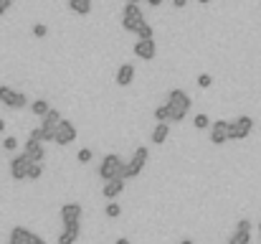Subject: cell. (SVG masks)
<instances>
[{
  "mask_svg": "<svg viewBox=\"0 0 261 244\" xmlns=\"http://www.w3.org/2000/svg\"><path fill=\"white\" fill-rule=\"evenodd\" d=\"M99 178H102V181L127 178V163L122 160V155H117V153L104 155V160L99 163Z\"/></svg>",
  "mask_w": 261,
  "mask_h": 244,
  "instance_id": "cell-1",
  "label": "cell"
},
{
  "mask_svg": "<svg viewBox=\"0 0 261 244\" xmlns=\"http://www.w3.org/2000/svg\"><path fill=\"white\" fill-rule=\"evenodd\" d=\"M167 104H170V112H172V120H170V122H180V120L188 115L193 99L188 97V92H183V89H172V92L167 94Z\"/></svg>",
  "mask_w": 261,
  "mask_h": 244,
  "instance_id": "cell-2",
  "label": "cell"
},
{
  "mask_svg": "<svg viewBox=\"0 0 261 244\" xmlns=\"http://www.w3.org/2000/svg\"><path fill=\"white\" fill-rule=\"evenodd\" d=\"M142 23H145L142 8H140L137 3H127V6H124V13H122V28H124L127 33H137V31L142 28Z\"/></svg>",
  "mask_w": 261,
  "mask_h": 244,
  "instance_id": "cell-3",
  "label": "cell"
},
{
  "mask_svg": "<svg viewBox=\"0 0 261 244\" xmlns=\"http://www.w3.org/2000/svg\"><path fill=\"white\" fill-rule=\"evenodd\" d=\"M147 160H150V150H147L145 145H140V148L132 153V158L127 160V178H137V176L145 170Z\"/></svg>",
  "mask_w": 261,
  "mask_h": 244,
  "instance_id": "cell-4",
  "label": "cell"
},
{
  "mask_svg": "<svg viewBox=\"0 0 261 244\" xmlns=\"http://www.w3.org/2000/svg\"><path fill=\"white\" fill-rule=\"evenodd\" d=\"M0 104H6L11 110H23L28 104L26 94L23 92H16L13 87H6V84H0Z\"/></svg>",
  "mask_w": 261,
  "mask_h": 244,
  "instance_id": "cell-5",
  "label": "cell"
},
{
  "mask_svg": "<svg viewBox=\"0 0 261 244\" xmlns=\"http://www.w3.org/2000/svg\"><path fill=\"white\" fill-rule=\"evenodd\" d=\"M31 163H33V158L23 150L21 155H16V158L11 160V176H13L16 181H26V178H28V170H31Z\"/></svg>",
  "mask_w": 261,
  "mask_h": 244,
  "instance_id": "cell-6",
  "label": "cell"
},
{
  "mask_svg": "<svg viewBox=\"0 0 261 244\" xmlns=\"http://www.w3.org/2000/svg\"><path fill=\"white\" fill-rule=\"evenodd\" d=\"M253 130V120L248 115H241L236 120H231V140H246Z\"/></svg>",
  "mask_w": 261,
  "mask_h": 244,
  "instance_id": "cell-7",
  "label": "cell"
},
{
  "mask_svg": "<svg viewBox=\"0 0 261 244\" xmlns=\"http://www.w3.org/2000/svg\"><path fill=\"white\" fill-rule=\"evenodd\" d=\"M228 140H231V122L215 120V122L210 125V143H213V145H223V143H228Z\"/></svg>",
  "mask_w": 261,
  "mask_h": 244,
  "instance_id": "cell-8",
  "label": "cell"
},
{
  "mask_svg": "<svg viewBox=\"0 0 261 244\" xmlns=\"http://www.w3.org/2000/svg\"><path fill=\"white\" fill-rule=\"evenodd\" d=\"M76 140V127H74V122H69V120H61V125L56 127V145H71Z\"/></svg>",
  "mask_w": 261,
  "mask_h": 244,
  "instance_id": "cell-9",
  "label": "cell"
},
{
  "mask_svg": "<svg viewBox=\"0 0 261 244\" xmlns=\"http://www.w3.org/2000/svg\"><path fill=\"white\" fill-rule=\"evenodd\" d=\"M251 241V224L248 219H241L236 224V231L228 236V244H248Z\"/></svg>",
  "mask_w": 261,
  "mask_h": 244,
  "instance_id": "cell-10",
  "label": "cell"
},
{
  "mask_svg": "<svg viewBox=\"0 0 261 244\" xmlns=\"http://www.w3.org/2000/svg\"><path fill=\"white\" fill-rule=\"evenodd\" d=\"M155 54H157V49H155V41H152V39H140V41L135 44V56H137V59L152 61Z\"/></svg>",
  "mask_w": 261,
  "mask_h": 244,
  "instance_id": "cell-11",
  "label": "cell"
},
{
  "mask_svg": "<svg viewBox=\"0 0 261 244\" xmlns=\"http://www.w3.org/2000/svg\"><path fill=\"white\" fill-rule=\"evenodd\" d=\"M81 234V221H69L64 224V231L59 234V244H74Z\"/></svg>",
  "mask_w": 261,
  "mask_h": 244,
  "instance_id": "cell-12",
  "label": "cell"
},
{
  "mask_svg": "<svg viewBox=\"0 0 261 244\" xmlns=\"http://www.w3.org/2000/svg\"><path fill=\"white\" fill-rule=\"evenodd\" d=\"M124 183H127V178H114V181H104V186H102V193H104V198L107 201H114L122 191H124Z\"/></svg>",
  "mask_w": 261,
  "mask_h": 244,
  "instance_id": "cell-13",
  "label": "cell"
},
{
  "mask_svg": "<svg viewBox=\"0 0 261 244\" xmlns=\"http://www.w3.org/2000/svg\"><path fill=\"white\" fill-rule=\"evenodd\" d=\"M26 153L33 158V163H44V158H46V150H44V143L41 140H36L33 135L26 140Z\"/></svg>",
  "mask_w": 261,
  "mask_h": 244,
  "instance_id": "cell-14",
  "label": "cell"
},
{
  "mask_svg": "<svg viewBox=\"0 0 261 244\" xmlns=\"http://www.w3.org/2000/svg\"><path fill=\"white\" fill-rule=\"evenodd\" d=\"M135 82V66L127 61V64H122L119 69H117V84L119 87H129Z\"/></svg>",
  "mask_w": 261,
  "mask_h": 244,
  "instance_id": "cell-15",
  "label": "cell"
},
{
  "mask_svg": "<svg viewBox=\"0 0 261 244\" xmlns=\"http://www.w3.org/2000/svg\"><path fill=\"white\" fill-rule=\"evenodd\" d=\"M61 219H64V224H69V221H81V206H79V203H64V206H61Z\"/></svg>",
  "mask_w": 261,
  "mask_h": 244,
  "instance_id": "cell-16",
  "label": "cell"
},
{
  "mask_svg": "<svg viewBox=\"0 0 261 244\" xmlns=\"http://www.w3.org/2000/svg\"><path fill=\"white\" fill-rule=\"evenodd\" d=\"M61 120H64V117H61V112L51 107V110L41 117V127H46V130H56V127L61 125Z\"/></svg>",
  "mask_w": 261,
  "mask_h": 244,
  "instance_id": "cell-17",
  "label": "cell"
},
{
  "mask_svg": "<svg viewBox=\"0 0 261 244\" xmlns=\"http://www.w3.org/2000/svg\"><path fill=\"white\" fill-rule=\"evenodd\" d=\"M167 135H170V125H167V122H157L155 130H152V143L162 145V143L167 140Z\"/></svg>",
  "mask_w": 261,
  "mask_h": 244,
  "instance_id": "cell-18",
  "label": "cell"
},
{
  "mask_svg": "<svg viewBox=\"0 0 261 244\" xmlns=\"http://www.w3.org/2000/svg\"><path fill=\"white\" fill-rule=\"evenodd\" d=\"M69 8L76 16H89L92 13V0H69Z\"/></svg>",
  "mask_w": 261,
  "mask_h": 244,
  "instance_id": "cell-19",
  "label": "cell"
},
{
  "mask_svg": "<svg viewBox=\"0 0 261 244\" xmlns=\"http://www.w3.org/2000/svg\"><path fill=\"white\" fill-rule=\"evenodd\" d=\"M36 140H41V143H54L56 140V130H46V127H38V130H33L31 132Z\"/></svg>",
  "mask_w": 261,
  "mask_h": 244,
  "instance_id": "cell-20",
  "label": "cell"
},
{
  "mask_svg": "<svg viewBox=\"0 0 261 244\" xmlns=\"http://www.w3.org/2000/svg\"><path fill=\"white\" fill-rule=\"evenodd\" d=\"M155 120H157V122H170V120H172V112H170V104H167V102L155 110Z\"/></svg>",
  "mask_w": 261,
  "mask_h": 244,
  "instance_id": "cell-21",
  "label": "cell"
},
{
  "mask_svg": "<svg viewBox=\"0 0 261 244\" xmlns=\"http://www.w3.org/2000/svg\"><path fill=\"white\" fill-rule=\"evenodd\" d=\"M49 110H51V107H49V102H46V99H36V102H31V112H33L36 117H44Z\"/></svg>",
  "mask_w": 261,
  "mask_h": 244,
  "instance_id": "cell-22",
  "label": "cell"
},
{
  "mask_svg": "<svg viewBox=\"0 0 261 244\" xmlns=\"http://www.w3.org/2000/svg\"><path fill=\"white\" fill-rule=\"evenodd\" d=\"M104 211H107V216H109V219H117V216L122 214V206H119V203H114V201H109Z\"/></svg>",
  "mask_w": 261,
  "mask_h": 244,
  "instance_id": "cell-23",
  "label": "cell"
},
{
  "mask_svg": "<svg viewBox=\"0 0 261 244\" xmlns=\"http://www.w3.org/2000/svg\"><path fill=\"white\" fill-rule=\"evenodd\" d=\"M193 125H195L198 130H208V125H210V120H208V115H195V120H193Z\"/></svg>",
  "mask_w": 261,
  "mask_h": 244,
  "instance_id": "cell-24",
  "label": "cell"
},
{
  "mask_svg": "<svg viewBox=\"0 0 261 244\" xmlns=\"http://www.w3.org/2000/svg\"><path fill=\"white\" fill-rule=\"evenodd\" d=\"M41 173H44L41 163H31V170H28V181H38V178H41Z\"/></svg>",
  "mask_w": 261,
  "mask_h": 244,
  "instance_id": "cell-25",
  "label": "cell"
},
{
  "mask_svg": "<svg viewBox=\"0 0 261 244\" xmlns=\"http://www.w3.org/2000/svg\"><path fill=\"white\" fill-rule=\"evenodd\" d=\"M137 36H140V39H152V36H155V31H152V26L145 21V23H142V28L137 31Z\"/></svg>",
  "mask_w": 261,
  "mask_h": 244,
  "instance_id": "cell-26",
  "label": "cell"
},
{
  "mask_svg": "<svg viewBox=\"0 0 261 244\" xmlns=\"http://www.w3.org/2000/svg\"><path fill=\"white\" fill-rule=\"evenodd\" d=\"M195 82H198V87H200V89H208V87L213 84V77H210V74H198V79H195Z\"/></svg>",
  "mask_w": 261,
  "mask_h": 244,
  "instance_id": "cell-27",
  "label": "cell"
},
{
  "mask_svg": "<svg viewBox=\"0 0 261 244\" xmlns=\"http://www.w3.org/2000/svg\"><path fill=\"white\" fill-rule=\"evenodd\" d=\"M92 158H94V153H92L89 148H81V150L76 153V160H79V163H89Z\"/></svg>",
  "mask_w": 261,
  "mask_h": 244,
  "instance_id": "cell-28",
  "label": "cell"
},
{
  "mask_svg": "<svg viewBox=\"0 0 261 244\" xmlns=\"http://www.w3.org/2000/svg\"><path fill=\"white\" fill-rule=\"evenodd\" d=\"M26 244H46V239L38 236V234H33V231L28 229V234H26Z\"/></svg>",
  "mask_w": 261,
  "mask_h": 244,
  "instance_id": "cell-29",
  "label": "cell"
},
{
  "mask_svg": "<svg viewBox=\"0 0 261 244\" xmlns=\"http://www.w3.org/2000/svg\"><path fill=\"white\" fill-rule=\"evenodd\" d=\"M16 148H18V140H16V137H11V135H8V137H6V140H3V150H8V153H13V150H16Z\"/></svg>",
  "mask_w": 261,
  "mask_h": 244,
  "instance_id": "cell-30",
  "label": "cell"
},
{
  "mask_svg": "<svg viewBox=\"0 0 261 244\" xmlns=\"http://www.w3.org/2000/svg\"><path fill=\"white\" fill-rule=\"evenodd\" d=\"M46 33H49V28H46L44 23H36V26H33V36H36V39H46Z\"/></svg>",
  "mask_w": 261,
  "mask_h": 244,
  "instance_id": "cell-31",
  "label": "cell"
},
{
  "mask_svg": "<svg viewBox=\"0 0 261 244\" xmlns=\"http://www.w3.org/2000/svg\"><path fill=\"white\" fill-rule=\"evenodd\" d=\"M13 3H8V0H0V16H6V11L11 8Z\"/></svg>",
  "mask_w": 261,
  "mask_h": 244,
  "instance_id": "cell-32",
  "label": "cell"
},
{
  "mask_svg": "<svg viewBox=\"0 0 261 244\" xmlns=\"http://www.w3.org/2000/svg\"><path fill=\"white\" fill-rule=\"evenodd\" d=\"M165 3V0H147V6H152V8H160Z\"/></svg>",
  "mask_w": 261,
  "mask_h": 244,
  "instance_id": "cell-33",
  "label": "cell"
},
{
  "mask_svg": "<svg viewBox=\"0 0 261 244\" xmlns=\"http://www.w3.org/2000/svg\"><path fill=\"white\" fill-rule=\"evenodd\" d=\"M172 6H175V8H185L188 0H172Z\"/></svg>",
  "mask_w": 261,
  "mask_h": 244,
  "instance_id": "cell-34",
  "label": "cell"
},
{
  "mask_svg": "<svg viewBox=\"0 0 261 244\" xmlns=\"http://www.w3.org/2000/svg\"><path fill=\"white\" fill-rule=\"evenodd\" d=\"M114 244H129V239H127V236H119V239H117Z\"/></svg>",
  "mask_w": 261,
  "mask_h": 244,
  "instance_id": "cell-35",
  "label": "cell"
},
{
  "mask_svg": "<svg viewBox=\"0 0 261 244\" xmlns=\"http://www.w3.org/2000/svg\"><path fill=\"white\" fill-rule=\"evenodd\" d=\"M8 244H23V241H21V239H13V236H11V241H8Z\"/></svg>",
  "mask_w": 261,
  "mask_h": 244,
  "instance_id": "cell-36",
  "label": "cell"
},
{
  "mask_svg": "<svg viewBox=\"0 0 261 244\" xmlns=\"http://www.w3.org/2000/svg\"><path fill=\"white\" fill-rule=\"evenodd\" d=\"M6 130V120H0V132H3Z\"/></svg>",
  "mask_w": 261,
  "mask_h": 244,
  "instance_id": "cell-37",
  "label": "cell"
},
{
  "mask_svg": "<svg viewBox=\"0 0 261 244\" xmlns=\"http://www.w3.org/2000/svg\"><path fill=\"white\" fill-rule=\"evenodd\" d=\"M198 3H203V6H208V3H213V0H198Z\"/></svg>",
  "mask_w": 261,
  "mask_h": 244,
  "instance_id": "cell-38",
  "label": "cell"
},
{
  "mask_svg": "<svg viewBox=\"0 0 261 244\" xmlns=\"http://www.w3.org/2000/svg\"><path fill=\"white\" fill-rule=\"evenodd\" d=\"M180 244H195V241H190V239H183V241H180Z\"/></svg>",
  "mask_w": 261,
  "mask_h": 244,
  "instance_id": "cell-39",
  "label": "cell"
},
{
  "mask_svg": "<svg viewBox=\"0 0 261 244\" xmlns=\"http://www.w3.org/2000/svg\"><path fill=\"white\" fill-rule=\"evenodd\" d=\"M127 3H137V6H140V0H127Z\"/></svg>",
  "mask_w": 261,
  "mask_h": 244,
  "instance_id": "cell-40",
  "label": "cell"
},
{
  "mask_svg": "<svg viewBox=\"0 0 261 244\" xmlns=\"http://www.w3.org/2000/svg\"><path fill=\"white\" fill-rule=\"evenodd\" d=\"M258 236H261V224H258Z\"/></svg>",
  "mask_w": 261,
  "mask_h": 244,
  "instance_id": "cell-41",
  "label": "cell"
},
{
  "mask_svg": "<svg viewBox=\"0 0 261 244\" xmlns=\"http://www.w3.org/2000/svg\"><path fill=\"white\" fill-rule=\"evenodd\" d=\"M8 3H13V0H8Z\"/></svg>",
  "mask_w": 261,
  "mask_h": 244,
  "instance_id": "cell-42",
  "label": "cell"
}]
</instances>
